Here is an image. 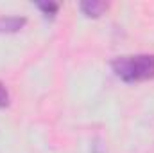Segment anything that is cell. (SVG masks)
<instances>
[{
  "instance_id": "cell-1",
  "label": "cell",
  "mask_w": 154,
  "mask_h": 153,
  "mask_svg": "<svg viewBox=\"0 0 154 153\" xmlns=\"http://www.w3.org/2000/svg\"><path fill=\"white\" fill-rule=\"evenodd\" d=\"M111 69L124 83H138L154 77V54L118 56L111 61Z\"/></svg>"
},
{
  "instance_id": "cell-2",
  "label": "cell",
  "mask_w": 154,
  "mask_h": 153,
  "mask_svg": "<svg viewBox=\"0 0 154 153\" xmlns=\"http://www.w3.org/2000/svg\"><path fill=\"white\" fill-rule=\"evenodd\" d=\"M81 11L90 18H99L104 15V11H108V4L99 2V0H88V2L81 4Z\"/></svg>"
},
{
  "instance_id": "cell-4",
  "label": "cell",
  "mask_w": 154,
  "mask_h": 153,
  "mask_svg": "<svg viewBox=\"0 0 154 153\" xmlns=\"http://www.w3.org/2000/svg\"><path fill=\"white\" fill-rule=\"evenodd\" d=\"M36 7H38L45 16H54V15L57 13V9H59L57 4H50V2H48V4H47V2H45V4H36Z\"/></svg>"
},
{
  "instance_id": "cell-5",
  "label": "cell",
  "mask_w": 154,
  "mask_h": 153,
  "mask_svg": "<svg viewBox=\"0 0 154 153\" xmlns=\"http://www.w3.org/2000/svg\"><path fill=\"white\" fill-rule=\"evenodd\" d=\"M9 92H7V88H5V85L4 83H0V108H5V106H9Z\"/></svg>"
},
{
  "instance_id": "cell-3",
  "label": "cell",
  "mask_w": 154,
  "mask_h": 153,
  "mask_svg": "<svg viewBox=\"0 0 154 153\" xmlns=\"http://www.w3.org/2000/svg\"><path fill=\"white\" fill-rule=\"evenodd\" d=\"M25 24H27V20L23 16H4V18H0V34H4V33H16Z\"/></svg>"
}]
</instances>
